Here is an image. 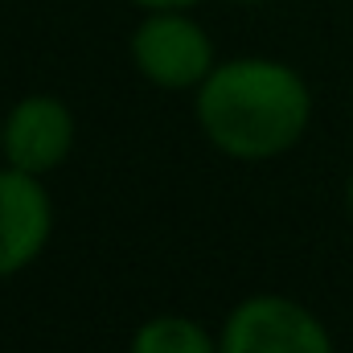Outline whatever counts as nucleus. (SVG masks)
<instances>
[{
    "mask_svg": "<svg viewBox=\"0 0 353 353\" xmlns=\"http://www.w3.org/2000/svg\"><path fill=\"white\" fill-rule=\"evenodd\" d=\"M193 115L214 152L230 161H275L312 123L308 79L275 58H230L193 90Z\"/></svg>",
    "mask_w": 353,
    "mask_h": 353,
    "instance_id": "obj_1",
    "label": "nucleus"
},
{
    "mask_svg": "<svg viewBox=\"0 0 353 353\" xmlns=\"http://www.w3.org/2000/svg\"><path fill=\"white\" fill-rule=\"evenodd\" d=\"M128 54L144 83L173 94L197 90L218 66L214 37L201 21L189 17V8H157L140 17V25L128 37Z\"/></svg>",
    "mask_w": 353,
    "mask_h": 353,
    "instance_id": "obj_2",
    "label": "nucleus"
},
{
    "mask_svg": "<svg viewBox=\"0 0 353 353\" xmlns=\"http://www.w3.org/2000/svg\"><path fill=\"white\" fill-rule=\"evenodd\" d=\"M218 353H337L325 321L292 300L259 292L230 308L218 333Z\"/></svg>",
    "mask_w": 353,
    "mask_h": 353,
    "instance_id": "obj_3",
    "label": "nucleus"
},
{
    "mask_svg": "<svg viewBox=\"0 0 353 353\" xmlns=\"http://www.w3.org/2000/svg\"><path fill=\"white\" fill-rule=\"evenodd\" d=\"M74 111L58 94H25L12 103L4 115V136H0V157L12 169H25L33 176H50L66 157L74 152Z\"/></svg>",
    "mask_w": 353,
    "mask_h": 353,
    "instance_id": "obj_4",
    "label": "nucleus"
},
{
    "mask_svg": "<svg viewBox=\"0 0 353 353\" xmlns=\"http://www.w3.org/2000/svg\"><path fill=\"white\" fill-rule=\"evenodd\" d=\"M54 234V197L46 176L4 165L0 169V279L21 275L41 259Z\"/></svg>",
    "mask_w": 353,
    "mask_h": 353,
    "instance_id": "obj_5",
    "label": "nucleus"
},
{
    "mask_svg": "<svg viewBox=\"0 0 353 353\" xmlns=\"http://www.w3.org/2000/svg\"><path fill=\"white\" fill-rule=\"evenodd\" d=\"M128 353H218V337L193 316L161 312L132 333Z\"/></svg>",
    "mask_w": 353,
    "mask_h": 353,
    "instance_id": "obj_6",
    "label": "nucleus"
},
{
    "mask_svg": "<svg viewBox=\"0 0 353 353\" xmlns=\"http://www.w3.org/2000/svg\"><path fill=\"white\" fill-rule=\"evenodd\" d=\"M132 4L144 12H157V8H197L201 0H132Z\"/></svg>",
    "mask_w": 353,
    "mask_h": 353,
    "instance_id": "obj_7",
    "label": "nucleus"
},
{
    "mask_svg": "<svg viewBox=\"0 0 353 353\" xmlns=\"http://www.w3.org/2000/svg\"><path fill=\"white\" fill-rule=\"evenodd\" d=\"M345 205H350V218H353V173H350V185H345Z\"/></svg>",
    "mask_w": 353,
    "mask_h": 353,
    "instance_id": "obj_8",
    "label": "nucleus"
},
{
    "mask_svg": "<svg viewBox=\"0 0 353 353\" xmlns=\"http://www.w3.org/2000/svg\"><path fill=\"white\" fill-rule=\"evenodd\" d=\"M234 4H263V0H234Z\"/></svg>",
    "mask_w": 353,
    "mask_h": 353,
    "instance_id": "obj_9",
    "label": "nucleus"
},
{
    "mask_svg": "<svg viewBox=\"0 0 353 353\" xmlns=\"http://www.w3.org/2000/svg\"><path fill=\"white\" fill-rule=\"evenodd\" d=\"M0 136H4V115H0Z\"/></svg>",
    "mask_w": 353,
    "mask_h": 353,
    "instance_id": "obj_10",
    "label": "nucleus"
}]
</instances>
